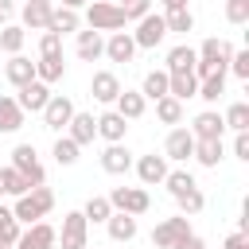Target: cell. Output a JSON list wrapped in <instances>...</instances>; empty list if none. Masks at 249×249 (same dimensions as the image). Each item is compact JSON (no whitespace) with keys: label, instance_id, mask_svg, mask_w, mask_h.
Returning <instances> with one entry per match:
<instances>
[{"label":"cell","instance_id":"52a82bcc","mask_svg":"<svg viewBox=\"0 0 249 249\" xmlns=\"http://www.w3.org/2000/svg\"><path fill=\"white\" fill-rule=\"evenodd\" d=\"M163 35H167V23H163V16L148 12L144 19H136L132 43H136V47H144V51H152V47H160V43H163Z\"/></svg>","mask_w":249,"mask_h":249},{"label":"cell","instance_id":"e0dca14e","mask_svg":"<svg viewBox=\"0 0 249 249\" xmlns=\"http://www.w3.org/2000/svg\"><path fill=\"white\" fill-rule=\"evenodd\" d=\"M47 101H51V86H43V82H27V86L19 89V97H16V105H19L23 113H43Z\"/></svg>","mask_w":249,"mask_h":249},{"label":"cell","instance_id":"1f68e13d","mask_svg":"<svg viewBox=\"0 0 249 249\" xmlns=\"http://www.w3.org/2000/svg\"><path fill=\"white\" fill-rule=\"evenodd\" d=\"M226 93V70H214V74H206L202 82H198V93L195 97H202V101H218Z\"/></svg>","mask_w":249,"mask_h":249},{"label":"cell","instance_id":"d6986e66","mask_svg":"<svg viewBox=\"0 0 249 249\" xmlns=\"http://www.w3.org/2000/svg\"><path fill=\"white\" fill-rule=\"evenodd\" d=\"M132 54H136V43H132L128 31H113L105 39V58L109 62H132Z\"/></svg>","mask_w":249,"mask_h":249},{"label":"cell","instance_id":"6da1fadb","mask_svg":"<svg viewBox=\"0 0 249 249\" xmlns=\"http://www.w3.org/2000/svg\"><path fill=\"white\" fill-rule=\"evenodd\" d=\"M51 206H54V191H51V187H31L27 195H19V198H16L12 218H16V222L35 226V222H43V218L51 214Z\"/></svg>","mask_w":249,"mask_h":249},{"label":"cell","instance_id":"74e56055","mask_svg":"<svg viewBox=\"0 0 249 249\" xmlns=\"http://www.w3.org/2000/svg\"><path fill=\"white\" fill-rule=\"evenodd\" d=\"M222 121H226V128H233V132H249V105H245V101H233Z\"/></svg>","mask_w":249,"mask_h":249},{"label":"cell","instance_id":"603a6c76","mask_svg":"<svg viewBox=\"0 0 249 249\" xmlns=\"http://www.w3.org/2000/svg\"><path fill=\"white\" fill-rule=\"evenodd\" d=\"M62 74H66V62H62V54H39V62H35V82L51 86V82H58Z\"/></svg>","mask_w":249,"mask_h":249},{"label":"cell","instance_id":"83f0119b","mask_svg":"<svg viewBox=\"0 0 249 249\" xmlns=\"http://www.w3.org/2000/svg\"><path fill=\"white\" fill-rule=\"evenodd\" d=\"M222 156H226V144L222 140H195V156L191 160H198L202 167H218Z\"/></svg>","mask_w":249,"mask_h":249},{"label":"cell","instance_id":"f35d334b","mask_svg":"<svg viewBox=\"0 0 249 249\" xmlns=\"http://www.w3.org/2000/svg\"><path fill=\"white\" fill-rule=\"evenodd\" d=\"M78 152H82V148H78L70 136H58V140H54V163H58V167L78 163Z\"/></svg>","mask_w":249,"mask_h":249},{"label":"cell","instance_id":"c3c4849f","mask_svg":"<svg viewBox=\"0 0 249 249\" xmlns=\"http://www.w3.org/2000/svg\"><path fill=\"white\" fill-rule=\"evenodd\" d=\"M226 249H249V233H230L226 237Z\"/></svg>","mask_w":249,"mask_h":249},{"label":"cell","instance_id":"bcb514c9","mask_svg":"<svg viewBox=\"0 0 249 249\" xmlns=\"http://www.w3.org/2000/svg\"><path fill=\"white\" fill-rule=\"evenodd\" d=\"M39 54H62V35L43 31V39H39Z\"/></svg>","mask_w":249,"mask_h":249},{"label":"cell","instance_id":"4dcf8cb0","mask_svg":"<svg viewBox=\"0 0 249 249\" xmlns=\"http://www.w3.org/2000/svg\"><path fill=\"white\" fill-rule=\"evenodd\" d=\"M78 23H82V16H78L74 8H54V12H51V27H47V31L66 35V31H78Z\"/></svg>","mask_w":249,"mask_h":249},{"label":"cell","instance_id":"b9f144b4","mask_svg":"<svg viewBox=\"0 0 249 249\" xmlns=\"http://www.w3.org/2000/svg\"><path fill=\"white\" fill-rule=\"evenodd\" d=\"M31 187H27V179L16 171V167H4V195H12V198H19V195H27Z\"/></svg>","mask_w":249,"mask_h":249},{"label":"cell","instance_id":"7dc6e473","mask_svg":"<svg viewBox=\"0 0 249 249\" xmlns=\"http://www.w3.org/2000/svg\"><path fill=\"white\" fill-rule=\"evenodd\" d=\"M233 156L249 163V132H237V136H233Z\"/></svg>","mask_w":249,"mask_h":249},{"label":"cell","instance_id":"816d5d0a","mask_svg":"<svg viewBox=\"0 0 249 249\" xmlns=\"http://www.w3.org/2000/svg\"><path fill=\"white\" fill-rule=\"evenodd\" d=\"M86 4H89V0H62V8H74V12H78V8H86Z\"/></svg>","mask_w":249,"mask_h":249},{"label":"cell","instance_id":"7bdbcfd3","mask_svg":"<svg viewBox=\"0 0 249 249\" xmlns=\"http://www.w3.org/2000/svg\"><path fill=\"white\" fill-rule=\"evenodd\" d=\"M226 19H230L233 27L249 23V0H226Z\"/></svg>","mask_w":249,"mask_h":249},{"label":"cell","instance_id":"836d02e7","mask_svg":"<svg viewBox=\"0 0 249 249\" xmlns=\"http://www.w3.org/2000/svg\"><path fill=\"white\" fill-rule=\"evenodd\" d=\"M163 23H167V35H171V31H175V35H187V31H195V16H191V8L163 12Z\"/></svg>","mask_w":249,"mask_h":249},{"label":"cell","instance_id":"277c9868","mask_svg":"<svg viewBox=\"0 0 249 249\" xmlns=\"http://www.w3.org/2000/svg\"><path fill=\"white\" fill-rule=\"evenodd\" d=\"M105 198H109V206H113V210L132 214V218L148 214V206H152V198H148V191H144V187H113Z\"/></svg>","mask_w":249,"mask_h":249},{"label":"cell","instance_id":"f546056e","mask_svg":"<svg viewBox=\"0 0 249 249\" xmlns=\"http://www.w3.org/2000/svg\"><path fill=\"white\" fill-rule=\"evenodd\" d=\"M140 97H144V101H160V97H167V70H152V74H144Z\"/></svg>","mask_w":249,"mask_h":249},{"label":"cell","instance_id":"7a4b0ae2","mask_svg":"<svg viewBox=\"0 0 249 249\" xmlns=\"http://www.w3.org/2000/svg\"><path fill=\"white\" fill-rule=\"evenodd\" d=\"M230 54H233V47L230 43H222V39H206L198 51H195V78L202 82L206 74H214V70H226L230 66Z\"/></svg>","mask_w":249,"mask_h":249},{"label":"cell","instance_id":"30bf717a","mask_svg":"<svg viewBox=\"0 0 249 249\" xmlns=\"http://www.w3.org/2000/svg\"><path fill=\"white\" fill-rule=\"evenodd\" d=\"M191 156H195V136H191V128H171L167 140H163V160L187 163Z\"/></svg>","mask_w":249,"mask_h":249},{"label":"cell","instance_id":"4316f807","mask_svg":"<svg viewBox=\"0 0 249 249\" xmlns=\"http://www.w3.org/2000/svg\"><path fill=\"white\" fill-rule=\"evenodd\" d=\"M23 128V109L16 105V97L0 93V132H19Z\"/></svg>","mask_w":249,"mask_h":249},{"label":"cell","instance_id":"5b68a950","mask_svg":"<svg viewBox=\"0 0 249 249\" xmlns=\"http://www.w3.org/2000/svg\"><path fill=\"white\" fill-rule=\"evenodd\" d=\"M12 167L27 179V187H43V183H47V171H43V163H39V156H35L31 144H16V152H12Z\"/></svg>","mask_w":249,"mask_h":249},{"label":"cell","instance_id":"ffe728a7","mask_svg":"<svg viewBox=\"0 0 249 249\" xmlns=\"http://www.w3.org/2000/svg\"><path fill=\"white\" fill-rule=\"evenodd\" d=\"M4 78H8L16 89H23L27 82H35V62L23 58V54H12V58L4 62Z\"/></svg>","mask_w":249,"mask_h":249},{"label":"cell","instance_id":"2e32d148","mask_svg":"<svg viewBox=\"0 0 249 249\" xmlns=\"http://www.w3.org/2000/svg\"><path fill=\"white\" fill-rule=\"evenodd\" d=\"M191 136H195V140H222V136H226V121H222L214 109H206V113H198V117H195Z\"/></svg>","mask_w":249,"mask_h":249},{"label":"cell","instance_id":"8d00e7d4","mask_svg":"<svg viewBox=\"0 0 249 249\" xmlns=\"http://www.w3.org/2000/svg\"><path fill=\"white\" fill-rule=\"evenodd\" d=\"M156 117H160L163 124H183V101L160 97V101H156Z\"/></svg>","mask_w":249,"mask_h":249},{"label":"cell","instance_id":"9c48e42d","mask_svg":"<svg viewBox=\"0 0 249 249\" xmlns=\"http://www.w3.org/2000/svg\"><path fill=\"white\" fill-rule=\"evenodd\" d=\"M58 241H62V249H86V241H89V222L82 218V210L62 214V233H58Z\"/></svg>","mask_w":249,"mask_h":249},{"label":"cell","instance_id":"60d3db41","mask_svg":"<svg viewBox=\"0 0 249 249\" xmlns=\"http://www.w3.org/2000/svg\"><path fill=\"white\" fill-rule=\"evenodd\" d=\"M19 233H23V230H19V222L12 218V206H0V237H4L8 245H16Z\"/></svg>","mask_w":249,"mask_h":249},{"label":"cell","instance_id":"f907efd6","mask_svg":"<svg viewBox=\"0 0 249 249\" xmlns=\"http://www.w3.org/2000/svg\"><path fill=\"white\" fill-rule=\"evenodd\" d=\"M8 16H12V0H0V23H4Z\"/></svg>","mask_w":249,"mask_h":249},{"label":"cell","instance_id":"8992f818","mask_svg":"<svg viewBox=\"0 0 249 249\" xmlns=\"http://www.w3.org/2000/svg\"><path fill=\"white\" fill-rule=\"evenodd\" d=\"M187 233H191V218L175 214V218L156 222V230H152V245H156V249H175V245H179Z\"/></svg>","mask_w":249,"mask_h":249},{"label":"cell","instance_id":"3957f363","mask_svg":"<svg viewBox=\"0 0 249 249\" xmlns=\"http://www.w3.org/2000/svg\"><path fill=\"white\" fill-rule=\"evenodd\" d=\"M86 23H89V31H124L128 19L113 0H89L86 4Z\"/></svg>","mask_w":249,"mask_h":249},{"label":"cell","instance_id":"f5cc1de1","mask_svg":"<svg viewBox=\"0 0 249 249\" xmlns=\"http://www.w3.org/2000/svg\"><path fill=\"white\" fill-rule=\"evenodd\" d=\"M0 195H4V167H0Z\"/></svg>","mask_w":249,"mask_h":249},{"label":"cell","instance_id":"44dd1931","mask_svg":"<svg viewBox=\"0 0 249 249\" xmlns=\"http://www.w3.org/2000/svg\"><path fill=\"white\" fill-rule=\"evenodd\" d=\"M101 167H105L109 175H124V171L132 167V152H128L124 144H105V152H101Z\"/></svg>","mask_w":249,"mask_h":249},{"label":"cell","instance_id":"4fadbf2b","mask_svg":"<svg viewBox=\"0 0 249 249\" xmlns=\"http://www.w3.org/2000/svg\"><path fill=\"white\" fill-rule=\"evenodd\" d=\"M132 167H136V175H140V183H144V187L163 183V179H167V171H171V167H167V160H163V156H156V152H152V156H140Z\"/></svg>","mask_w":249,"mask_h":249},{"label":"cell","instance_id":"f6af8a7d","mask_svg":"<svg viewBox=\"0 0 249 249\" xmlns=\"http://www.w3.org/2000/svg\"><path fill=\"white\" fill-rule=\"evenodd\" d=\"M226 70H233V78L249 82V51H233V54H230V66H226Z\"/></svg>","mask_w":249,"mask_h":249},{"label":"cell","instance_id":"e575fe53","mask_svg":"<svg viewBox=\"0 0 249 249\" xmlns=\"http://www.w3.org/2000/svg\"><path fill=\"white\" fill-rule=\"evenodd\" d=\"M23 39H27V31H23L19 23L0 27V51H4V54H19V51H23Z\"/></svg>","mask_w":249,"mask_h":249},{"label":"cell","instance_id":"8fae6325","mask_svg":"<svg viewBox=\"0 0 249 249\" xmlns=\"http://www.w3.org/2000/svg\"><path fill=\"white\" fill-rule=\"evenodd\" d=\"M54 241H58L54 226H47V222H35V226H27V230L19 233L16 249H54Z\"/></svg>","mask_w":249,"mask_h":249},{"label":"cell","instance_id":"681fc988","mask_svg":"<svg viewBox=\"0 0 249 249\" xmlns=\"http://www.w3.org/2000/svg\"><path fill=\"white\" fill-rule=\"evenodd\" d=\"M163 4V12H175V8H187V0H160Z\"/></svg>","mask_w":249,"mask_h":249},{"label":"cell","instance_id":"d590c367","mask_svg":"<svg viewBox=\"0 0 249 249\" xmlns=\"http://www.w3.org/2000/svg\"><path fill=\"white\" fill-rule=\"evenodd\" d=\"M175 202H179V214H183V218H195V214H202V206H206V195H202L198 187H191V191H183Z\"/></svg>","mask_w":249,"mask_h":249},{"label":"cell","instance_id":"ba28073f","mask_svg":"<svg viewBox=\"0 0 249 249\" xmlns=\"http://www.w3.org/2000/svg\"><path fill=\"white\" fill-rule=\"evenodd\" d=\"M74 113H78V109H74V101H70L66 93H51V101L43 105V124H47L51 132H62Z\"/></svg>","mask_w":249,"mask_h":249},{"label":"cell","instance_id":"d6a6232c","mask_svg":"<svg viewBox=\"0 0 249 249\" xmlns=\"http://www.w3.org/2000/svg\"><path fill=\"white\" fill-rule=\"evenodd\" d=\"M109 214H113V206H109V198H105V195H93V198L82 206V218H86V222H93V226H105V222H109Z\"/></svg>","mask_w":249,"mask_h":249},{"label":"cell","instance_id":"5bb4252c","mask_svg":"<svg viewBox=\"0 0 249 249\" xmlns=\"http://www.w3.org/2000/svg\"><path fill=\"white\" fill-rule=\"evenodd\" d=\"M51 12H54L51 0H27V4H23V23H19V27H23V31H27V27H31V31H47V27H51Z\"/></svg>","mask_w":249,"mask_h":249},{"label":"cell","instance_id":"7402d4cb","mask_svg":"<svg viewBox=\"0 0 249 249\" xmlns=\"http://www.w3.org/2000/svg\"><path fill=\"white\" fill-rule=\"evenodd\" d=\"M113 105H117V113H121L124 121H140V117H144V109H148V101L140 97V89H121Z\"/></svg>","mask_w":249,"mask_h":249},{"label":"cell","instance_id":"ac0fdd59","mask_svg":"<svg viewBox=\"0 0 249 249\" xmlns=\"http://www.w3.org/2000/svg\"><path fill=\"white\" fill-rule=\"evenodd\" d=\"M66 136H70L78 148L93 144V136H97V121H93V113H74L70 124H66Z\"/></svg>","mask_w":249,"mask_h":249},{"label":"cell","instance_id":"484cf974","mask_svg":"<svg viewBox=\"0 0 249 249\" xmlns=\"http://www.w3.org/2000/svg\"><path fill=\"white\" fill-rule=\"evenodd\" d=\"M198 93V78L187 70V74H167V97H175V101H187V97H195Z\"/></svg>","mask_w":249,"mask_h":249},{"label":"cell","instance_id":"9a60e30c","mask_svg":"<svg viewBox=\"0 0 249 249\" xmlns=\"http://www.w3.org/2000/svg\"><path fill=\"white\" fill-rule=\"evenodd\" d=\"M89 93H93V101L113 105V101H117V93H121V78H117L113 70H97V74H93V82H89Z\"/></svg>","mask_w":249,"mask_h":249},{"label":"cell","instance_id":"d4e9b609","mask_svg":"<svg viewBox=\"0 0 249 249\" xmlns=\"http://www.w3.org/2000/svg\"><path fill=\"white\" fill-rule=\"evenodd\" d=\"M101 54H105L101 31H78V58H82V62H97Z\"/></svg>","mask_w":249,"mask_h":249},{"label":"cell","instance_id":"db71d44e","mask_svg":"<svg viewBox=\"0 0 249 249\" xmlns=\"http://www.w3.org/2000/svg\"><path fill=\"white\" fill-rule=\"evenodd\" d=\"M0 249H16V245H8V241H4V237H0Z\"/></svg>","mask_w":249,"mask_h":249},{"label":"cell","instance_id":"ee69618b","mask_svg":"<svg viewBox=\"0 0 249 249\" xmlns=\"http://www.w3.org/2000/svg\"><path fill=\"white\" fill-rule=\"evenodd\" d=\"M117 8L124 12V19H144V16L152 12V0H121Z\"/></svg>","mask_w":249,"mask_h":249},{"label":"cell","instance_id":"ab89813d","mask_svg":"<svg viewBox=\"0 0 249 249\" xmlns=\"http://www.w3.org/2000/svg\"><path fill=\"white\" fill-rule=\"evenodd\" d=\"M163 183H167V191H171V198H179L183 191H191V187H198L191 171H167V179H163Z\"/></svg>","mask_w":249,"mask_h":249},{"label":"cell","instance_id":"7c38bea8","mask_svg":"<svg viewBox=\"0 0 249 249\" xmlns=\"http://www.w3.org/2000/svg\"><path fill=\"white\" fill-rule=\"evenodd\" d=\"M93 121H97V136H101L105 144H124L128 121H124L117 109H109V113H101V117H93Z\"/></svg>","mask_w":249,"mask_h":249},{"label":"cell","instance_id":"cb8c5ba5","mask_svg":"<svg viewBox=\"0 0 249 249\" xmlns=\"http://www.w3.org/2000/svg\"><path fill=\"white\" fill-rule=\"evenodd\" d=\"M105 230H109V237H113V241H121V245H124V241H132V237H136V218H132V214L113 210V214H109V222H105Z\"/></svg>","mask_w":249,"mask_h":249},{"label":"cell","instance_id":"f1b7e54d","mask_svg":"<svg viewBox=\"0 0 249 249\" xmlns=\"http://www.w3.org/2000/svg\"><path fill=\"white\" fill-rule=\"evenodd\" d=\"M187 70H195V47L179 43L167 51V74H187Z\"/></svg>","mask_w":249,"mask_h":249}]
</instances>
